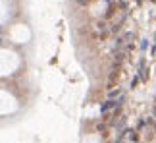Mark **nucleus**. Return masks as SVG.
<instances>
[{
	"label": "nucleus",
	"mask_w": 156,
	"mask_h": 143,
	"mask_svg": "<svg viewBox=\"0 0 156 143\" xmlns=\"http://www.w3.org/2000/svg\"><path fill=\"white\" fill-rule=\"evenodd\" d=\"M20 66V58L16 52H12L8 49H0V77L14 74Z\"/></svg>",
	"instance_id": "f257e3e1"
},
{
	"label": "nucleus",
	"mask_w": 156,
	"mask_h": 143,
	"mask_svg": "<svg viewBox=\"0 0 156 143\" xmlns=\"http://www.w3.org/2000/svg\"><path fill=\"white\" fill-rule=\"evenodd\" d=\"M16 99L12 97L10 93L6 91H0V114H8V112H14L16 110Z\"/></svg>",
	"instance_id": "f03ea898"
}]
</instances>
